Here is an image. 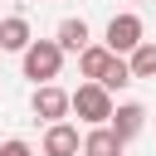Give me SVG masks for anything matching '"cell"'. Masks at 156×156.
I'll use <instances>...</instances> for the list:
<instances>
[{
  "mask_svg": "<svg viewBox=\"0 0 156 156\" xmlns=\"http://www.w3.org/2000/svg\"><path fill=\"white\" fill-rule=\"evenodd\" d=\"M58 68H63V44H58V39H34V44L24 49V78H29L34 88L54 83Z\"/></svg>",
  "mask_w": 156,
  "mask_h": 156,
  "instance_id": "cell-1",
  "label": "cell"
},
{
  "mask_svg": "<svg viewBox=\"0 0 156 156\" xmlns=\"http://www.w3.org/2000/svg\"><path fill=\"white\" fill-rule=\"evenodd\" d=\"M73 112H78V122H88V127H107L112 112H117V102H112V93H107L102 83H78Z\"/></svg>",
  "mask_w": 156,
  "mask_h": 156,
  "instance_id": "cell-2",
  "label": "cell"
},
{
  "mask_svg": "<svg viewBox=\"0 0 156 156\" xmlns=\"http://www.w3.org/2000/svg\"><path fill=\"white\" fill-rule=\"evenodd\" d=\"M141 34H146V24H141V15H132V10H122V15H112V20H107V39H102V44H107V49H112L117 58H122V54L132 58V54H136V49L146 44Z\"/></svg>",
  "mask_w": 156,
  "mask_h": 156,
  "instance_id": "cell-3",
  "label": "cell"
},
{
  "mask_svg": "<svg viewBox=\"0 0 156 156\" xmlns=\"http://www.w3.org/2000/svg\"><path fill=\"white\" fill-rule=\"evenodd\" d=\"M34 117H44L49 127L54 122H63L68 112H73V93H63V88H54V83H44V88H34Z\"/></svg>",
  "mask_w": 156,
  "mask_h": 156,
  "instance_id": "cell-4",
  "label": "cell"
},
{
  "mask_svg": "<svg viewBox=\"0 0 156 156\" xmlns=\"http://www.w3.org/2000/svg\"><path fill=\"white\" fill-rule=\"evenodd\" d=\"M44 156H83L78 127H73V122H54V127L44 132Z\"/></svg>",
  "mask_w": 156,
  "mask_h": 156,
  "instance_id": "cell-5",
  "label": "cell"
},
{
  "mask_svg": "<svg viewBox=\"0 0 156 156\" xmlns=\"http://www.w3.org/2000/svg\"><path fill=\"white\" fill-rule=\"evenodd\" d=\"M29 44H34L29 20H24V15H5V20H0V54H24Z\"/></svg>",
  "mask_w": 156,
  "mask_h": 156,
  "instance_id": "cell-6",
  "label": "cell"
},
{
  "mask_svg": "<svg viewBox=\"0 0 156 156\" xmlns=\"http://www.w3.org/2000/svg\"><path fill=\"white\" fill-rule=\"evenodd\" d=\"M112 58H117V54H112L107 44H88V49L78 54V73H83L88 83H102V73L112 68Z\"/></svg>",
  "mask_w": 156,
  "mask_h": 156,
  "instance_id": "cell-7",
  "label": "cell"
},
{
  "mask_svg": "<svg viewBox=\"0 0 156 156\" xmlns=\"http://www.w3.org/2000/svg\"><path fill=\"white\" fill-rule=\"evenodd\" d=\"M107 127H112L122 141H132V136L146 127V107H141V102H117V112H112V122H107Z\"/></svg>",
  "mask_w": 156,
  "mask_h": 156,
  "instance_id": "cell-8",
  "label": "cell"
},
{
  "mask_svg": "<svg viewBox=\"0 0 156 156\" xmlns=\"http://www.w3.org/2000/svg\"><path fill=\"white\" fill-rule=\"evenodd\" d=\"M122 136L112 132V127H88V136H83V156H122Z\"/></svg>",
  "mask_w": 156,
  "mask_h": 156,
  "instance_id": "cell-9",
  "label": "cell"
},
{
  "mask_svg": "<svg viewBox=\"0 0 156 156\" xmlns=\"http://www.w3.org/2000/svg\"><path fill=\"white\" fill-rule=\"evenodd\" d=\"M54 39L63 44V54H83V49L93 44V39H88V20H78V15H73V20H63Z\"/></svg>",
  "mask_w": 156,
  "mask_h": 156,
  "instance_id": "cell-10",
  "label": "cell"
},
{
  "mask_svg": "<svg viewBox=\"0 0 156 156\" xmlns=\"http://www.w3.org/2000/svg\"><path fill=\"white\" fill-rule=\"evenodd\" d=\"M127 83H136V78H132V63H127V58H112V68L102 73V88H107V93H122Z\"/></svg>",
  "mask_w": 156,
  "mask_h": 156,
  "instance_id": "cell-11",
  "label": "cell"
},
{
  "mask_svg": "<svg viewBox=\"0 0 156 156\" xmlns=\"http://www.w3.org/2000/svg\"><path fill=\"white\" fill-rule=\"evenodd\" d=\"M127 63H132V78H156V44H141Z\"/></svg>",
  "mask_w": 156,
  "mask_h": 156,
  "instance_id": "cell-12",
  "label": "cell"
},
{
  "mask_svg": "<svg viewBox=\"0 0 156 156\" xmlns=\"http://www.w3.org/2000/svg\"><path fill=\"white\" fill-rule=\"evenodd\" d=\"M0 156H34V151H29V141L10 136V141H0Z\"/></svg>",
  "mask_w": 156,
  "mask_h": 156,
  "instance_id": "cell-13",
  "label": "cell"
}]
</instances>
